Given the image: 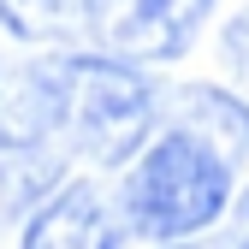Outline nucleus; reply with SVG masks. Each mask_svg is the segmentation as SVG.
Wrapping results in <instances>:
<instances>
[{"mask_svg":"<svg viewBox=\"0 0 249 249\" xmlns=\"http://www.w3.org/2000/svg\"><path fill=\"white\" fill-rule=\"evenodd\" d=\"M53 113H59L53 53H30V59L0 53V154L53 148Z\"/></svg>","mask_w":249,"mask_h":249,"instance_id":"nucleus-5","label":"nucleus"},{"mask_svg":"<svg viewBox=\"0 0 249 249\" xmlns=\"http://www.w3.org/2000/svg\"><path fill=\"white\" fill-rule=\"evenodd\" d=\"M220 59L231 77H249V12H237L226 30H220Z\"/></svg>","mask_w":249,"mask_h":249,"instance_id":"nucleus-8","label":"nucleus"},{"mask_svg":"<svg viewBox=\"0 0 249 249\" xmlns=\"http://www.w3.org/2000/svg\"><path fill=\"white\" fill-rule=\"evenodd\" d=\"M231 160L202 131L154 124L148 142L131 154V172L119 184V208L131 237L148 243H184L226 220L231 208Z\"/></svg>","mask_w":249,"mask_h":249,"instance_id":"nucleus-1","label":"nucleus"},{"mask_svg":"<svg viewBox=\"0 0 249 249\" xmlns=\"http://www.w3.org/2000/svg\"><path fill=\"white\" fill-rule=\"evenodd\" d=\"M89 12L95 0H0V24L18 42H77L89 36Z\"/></svg>","mask_w":249,"mask_h":249,"instance_id":"nucleus-7","label":"nucleus"},{"mask_svg":"<svg viewBox=\"0 0 249 249\" xmlns=\"http://www.w3.org/2000/svg\"><path fill=\"white\" fill-rule=\"evenodd\" d=\"M154 249H190V237H184V243H154Z\"/></svg>","mask_w":249,"mask_h":249,"instance_id":"nucleus-10","label":"nucleus"},{"mask_svg":"<svg viewBox=\"0 0 249 249\" xmlns=\"http://www.w3.org/2000/svg\"><path fill=\"white\" fill-rule=\"evenodd\" d=\"M59 71V113L53 148L83 154L89 166H124L154 131V83L137 77L131 59L113 53H53Z\"/></svg>","mask_w":249,"mask_h":249,"instance_id":"nucleus-2","label":"nucleus"},{"mask_svg":"<svg viewBox=\"0 0 249 249\" xmlns=\"http://www.w3.org/2000/svg\"><path fill=\"white\" fill-rule=\"evenodd\" d=\"M124 237H131V226H124L119 196L83 178L30 213L18 249H124Z\"/></svg>","mask_w":249,"mask_h":249,"instance_id":"nucleus-4","label":"nucleus"},{"mask_svg":"<svg viewBox=\"0 0 249 249\" xmlns=\"http://www.w3.org/2000/svg\"><path fill=\"white\" fill-rule=\"evenodd\" d=\"M190 249H249V190L237 196V208H231V220H226V231L220 237H190Z\"/></svg>","mask_w":249,"mask_h":249,"instance_id":"nucleus-9","label":"nucleus"},{"mask_svg":"<svg viewBox=\"0 0 249 249\" xmlns=\"http://www.w3.org/2000/svg\"><path fill=\"white\" fill-rule=\"evenodd\" d=\"M213 0H95L89 12V42L113 59L154 66V59L190 53Z\"/></svg>","mask_w":249,"mask_h":249,"instance_id":"nucleus-3","label":"nucleus"},{"mask_svg":"<svg viewBox=\"0 0 249 249\" xmlns=\"http://www.w3.org/2000/svg\"><path fill=\"white\" fill-rule=\"evenodd\" d=\"M154 124L202 131L231 166L249 160V107L231 95V89H220V83H172V89H154Z\"/></svg>","mask_w":249,"mask_h":249,"instance_id":"nucleus-6","label":"nucleus"}]
</instances>
